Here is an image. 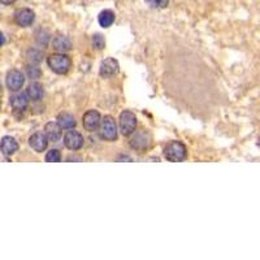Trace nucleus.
Segmentation results:
<instances>
[{"mask_svg": "<svg viewBox=\"0 0 260 260\" xmlns=\"http://www.w3.org/2000/svg\"><path fill=\"white\" fill-rule=\"evenodd\" d=\"M47 64H49V69L56 74H65L69 72L70 66H72V61L65 53L56 52L47 59Z\"/></svg>", "mask_w": 260, "mask_h": 260, "instance_id": "nucleus-1", "label": "nucleus"}, {"mask_svg": "<svg viewBox=\"0 0 260 260\" xmlns=\"http://www.w3.org/2000/svg\"><path fill=\"white\" fill-rule=\"evenodd\" d=\"M164 158L168 162H182L186 158V147L179 141H172L164 147Z\"/></svg>", "mask_w": 260, "mask_h": 260, "instance_id": "nucleus-2", "label": "nucleus"}, {"mask_svg": "<svg viewBox=\"0 0 260 260\" xmlns=\"http://www.w3.org/2000/svg\"><path fill=\"white\" fill-rule=\"evenodd\" d=\"M98 129H99V135L104 141L112 142V141L117 138V126H116V122L111 116H104L100 120V124H99Z\"/></svg>", "mask_w": 260, "mask_h": 260, "instance_id": "nucleus-3", "label": "nucleus"}, {"mask_svg": "<svg viewBox=\"0 0 260 260\" xmlns=\"http://www.w3.org/2000/svg\"><path fill=\"white\" fill-rule=\"evenodd\" d=\"M118 126H120V131L122 135L128 137L133 134L137 128V116L131 111H124L118 118Z\"/></svg>", "mask_w": 260, "mask_h": 260, "instance_id": "nucleus-4", "label": "nucleus"}, {"mask_svg": "<svg viewBox=\"0 0 260 260\" xmlns=\"http://www.w3.org/2000/svg\"><path fill=\"white\" fill-rule=\"evenodd\" d=\"M5 83H7V87L11 91H18L25 83L24 74L17 69L9 70L7 73V78H5Z\"/></svg>", "mask_w": 260, "mask_h": 260, "instance_id": "nucleus-5", "label": "nucleus"}, {"mask_svg": "<svg viewBox=\"0 0 260 260\" xmlns=\"http://www.w3.org/2000/svg\"><path fill=\"white\" fill-rule=\"evenodd\" d=\"M100 120H102V116H100V114H99L98 111L90 110L83 114L82 124H83V128H85L87 131H95V130H98V128H99Z\"/></svg>", "mask_w": 260, "mask_h": 260, "instance_id": "nucleus-6", "label": "nucleus"}, {"mask_svg": "<svg viewBox=\"0 0 260 260\" xmlns=\"http://www.w3.org/2000/svg\"><path fill=\"white\" fill-rule=\"evenodd\" d=\"M64 145L69 150L77 151L83 146V137H82L81 133H78L76 130H69L64 135Z\"/></svg>", "mask_w": 260, "mask_h": 260, "instance_id": "nucleus-7", "label": "nucleus"}, {"mask_svg": "<svg viewBox=\"0 0 260 260\" xmlns=\"http://www.w3.org/2000/svg\"><path fill=\"white\" fill-rule=\"evenodd\" d=\"M35 20V15L32 9L21 8L15 12V22L21 28H28Z\"/></svg>", "mask_w": 260, "mask_h": 260, "instance_id": "nucleus-8", "label": "nucleus"}, {"mask_svg": "<svg viewBox=\"0 0 260 260\" xmlns=\"http://www.w3.org/2000/svg\"><path fill=\"white\" fill-rule=\"evenodd\" d=\"M118 70H120L118 61L112 59V57H108V59L102 61V64H100V69H99V73H100L102 77L108 78V77L114 76V74H117Z\"/></svg>", "mask_w": 260, "mask_h": 260, "instance_id": "nucleus-9", "label": "nucleus"}, {"mask_svg": "<svg viewBox=\"0 0 260 260\" xmlns=\"http://www.w3.org/2000/svg\"><path fill=\"white\" fill-rule=\"evenodd\" d=\"M29 145H30V147H32L35 152H42V151H45L46 148H47V146H49V139H47L45 133L37 131V133H34V134L29 138Z\"/></svg>", "mask_w": 260, "mask_h": 260, "instance_id": "nucleus-10", "label": "nucleus"}, {"mask_svg": "<svg viewBox=\"0 0 260 260\" xmlns=\"http://www.w3.org/2000/svg\"><path fill=\"white\" fill-rule=\"evenodd\" d=\"M9 103L16 112H24L29 106V98L24 93H16L9 98Z\"/></svg>", "mask_w": 260, "mask_h": 260, "instance_id": "nucleus-11", "label": "nucleus"}, {"mask_svg": "<svg viewBox=\"0 0 260 260\" xmlns=\"http://www.w3.org/2000/svg\"><path fill=\"white\" fill-rule=\"evenodd\" d=\"M17 150H18V143H17V141L13 137L7 135V137L1 139V142H0V151H1V154L4 155V156H11Z\"/></svg>", "mask_w": 260, "mask_h": 260, "instance_id": "nucleus-12", "label": "nucleus"}, {"mask_svg": "<svg viewBox=\"0 0 260 260\" xmlns=\"http://www.w3.org/2000/svg\"><path fill=\"white\" fill-rule=\"evenodd\" d=\"M45 134L49 142H57L61 138V128L57 122H49L45 126Z\"/></svg>", "mask_w": 260, "mask_h": 260, "instance_id": "nucleus-13", "label": "nucleus"}, {"mask_svg": "<svg viewBox=\"0 0 260 260\" xmlns=\"http://www.w3.org/2000/svg\"><path fill=\"white\" fill-rule=\"evenodd\" d=\"M26 95H28L29 99H32V102H38L41 100L43 95H45V90H43V86L39 83V82H32L30 83L26 90Z\"/></svg>", "mask_w": 260, "mask_h": 260, "instance_id": "nucleus-14", "label": "nucleus"}, {"mask_svg": "<svg viewBox=\"0 0 260 260\" xmlns=\"http://www.w3.org/2000/svg\"><path fill=\"white\" fill-rule=\"evenodd\" d=\"M52 49L57 52H66L72 49V42L69 41V38L64 37V35H57L52 39Z\"/></svg>", "mask_w": 260, "mask_h": 260, "instance_id": "nucleus-15", "label": "nucleus"}, {"mask_svg": "<svg viewBox=\"0 0 260 260\" xmlns=\"http://www.w3.org/2000/svg\"><path fill=\"white\" fill-rule=\"evenodd\" d=\"M150 145V138L148 135L145 134V133H139V134H135L131 141H130V146L133 147L134 150L143 151L145 148H147Z\"/></svg>", "mask_w": 260, "mask_h": 260, "instance_id": "nucleus-16", "label": "nucleus"}, {"mask_svg": "<svg viewBox=\"0 0 260 260\" xmlns=\"http://www.w3.org/2000/svg\"><path fill=\"white\" fill-rule=\"evenodd\" d=\"M57 124L61 129H73L76 126V120H74L73 114L64 112L57 116Z\"/></svg>", "mask_w": 260, "mask_h": 260, "instance_id": "nucleus-17", "label": "nucleus"}, {"mask_svg": "<svg viewBox=\"0 0 260 260\" xmlns=\"http://www.w3.org/2000/svg\"><path fill=\"white\" fill-rule=\"evenodd\" d=\"M98 21H99V25L102 28H110L111 25L114 22V13L110 9H106V11L100 12L99 17H98Z\"/></svg>", "mask_w": 260, "mask_h": 260, "instance_id": "nucleus-18", "label": "nucleus"}, {"mask_svg": "<svg viewBox=\"0 0 260 260\" xmlns=\"http://www.w3.org/2000/svg\"><path fill=\"white\" fill-rule=\"evenodd\" d=\"M28 59L32 64H39L42 61V52L38 49H32L28 51Z\"/></svg>", "mask_w": 260, "mask_h": 260, "instance_id": "nucleus-19", "label": "nucleus"}, {"mask_svg": "<svg viewBox=\"0 0 260 260\" xmlns=\"http://www.w3.org/2000/svg\"><path fill=\"white\" fill-rule=\"evenodd\" d=\"M91 42H93V47L95 49H104V46H106V41H104V38H103L100 34H95V35H93Z\"/></svg>", "mask_w": 260, "mask_h": 260, "instance_id": "nucleus-20", "label": "nucleus"}, {"mask_svg": "<svg viewBox=\"0 0 260 260\" xmlns=\"http://www.w3.org/2000/svg\"><path fill=\"white\" fill-rule=\"evenodd\" d=\"M147 4L150 5L151 8H158V9H162L167 8L168 7V0H145Z\"/></svg>", "mask_w": 260, "mask_h": 260, "instance_id": "nucleus-21", "label": "nucleus"}, {"mask_svg": "<svg viewBox=\"0 0 260 260\" xmlns=\"http://www.w3.org/2000/svg\"><path fill=\"white\" fill-rule=\"evenodd\" d=\"M61 160V154L57 150H51L46 154V162H59Z\"/></svg>", "mask_w": 260, "mask_h": 260, "instance_id": "nucleus-22", "label": "nucleus"}, {"mask_svg": "<svg viewBox=\"0 0 260 260\" xmlns=\"http://www.w3.org/2000/svg\"><path fill=\"white\" fill-rule=\"evenodd\" d=\"M37 42H38V45L46 47V46L49 45V35L46 32H39L37 34Z\"/></svg>", "mask_w": 260, "mask_h": 260, "instance_id": "nucleus-23", "label": "nucleus"}, {"mask_svg": "<svg viewBox=\"0 0 260 260\" xmlns=\"http://www.w3.org/2000/svg\"><path fill=\"white\" fill-rule=\"evenodd\" d=\"M28 76L32 80H37L41 76V70L38 69L37 66H29L28 68Z\"/></svg>", "mask_w": 260, "mask_h": 260, "instance_id": "nucleus-24", "label": "nucleus"}, {"mask_svg": "<svg viewBox=\"0 0 260 260\" xmlns=\"http://www.w3.org/2000/svg\"><path fill=\"white\" fill-rule=\"evenodd\" d=\"M16 0H0V3L1 4H4V5H9V4H13Z\"/></svg>", "mask_w": 260, "mask_h": 260, "instance_id": "nucleus-25", "label": "nucleus"}, {"mask_svg": "<svg viewBox=\"0 0 260 260\" xmlns=\"http://www.w3.org/2000/svg\"><path fill=\"white\" fill-rule=\"evenodd\" d=\"M4 43H5V38L4 35H3V32H0V47L4 45Z\"/></svg>", "mask_w": 260, "mask_h": 260, "instance_id": "nucleus-26", "label": "nucleus"}, {"mask_svg": "<svg viewBox=\"0 0 260 260\" xmlns=\"http://www.w3.org/2000/svg\"><path fill=\"white\" fill-rule=\"evenodd\" d=\"M0 110H1V102H0Z\"/></svg>", "mask_w": 260, "mask_h": 260, "instance_id": "nucleus-27", "label": "nucleus"}, {"mask_svg": "<svg viewBox=\"0 0 260 260\" xmlns=\"http://www.w3.org/2000/svg\"><path fill=\"white\" fill-rule=\"evenodd\" d=\"M0 89H1V85H0Z\"/></svg>", "mask_w": 260, "mask_h": 260, "instance_id": "nucleus-28", "label": "nucleus"}]
</instances>
